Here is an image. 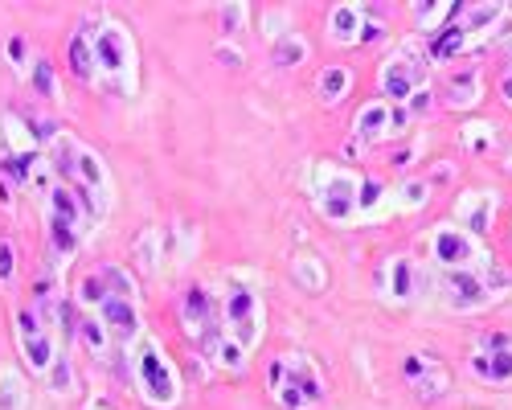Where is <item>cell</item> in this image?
I'll use <instances>...</instances> for the list:
<instances>
[{"mask_svg": "<svg viewBox=\"0 0 512 410\" xmlns=\"http://www.w3.org/2000/svg\"><path fill=\"white\" fill-rule=\"evenodd\" d=\"M410 111H414V115H426V111H431V95L418 91V95L410 99Z\"/></svg>", "mask_w": 512, "mask_h": 410, "instance_id": "obj_33", "label": "cell"}, {"mask_svg": "<svg viewBox=\"0 0 512 410\" xmlns=\"http://www.w3.org/2000/svg\"><path fill=\"white\" fill-rule=\"evenodd\" d=\"M95 58L107 74H123L127 87H132V70H136V46L127 37L123 25H107L103 33H95Z\"/></svg>", "mask_w": 512, "mask_h": 410, "instance_id": "obj_8", "label": "cell"}, {"mask_svg": "<svg viewBox=\"0 0 512 410\" xmlns=\"http://www.w3.org/2000/svg\"><path fill=\"white\" fill-rule=\"evenodd\" d=\"M435 259H439V267H476V259L484 263V251H480V242L472 234H463L459 226H439Z\"/></svg>", "mask_w": 512, "mask_h": 410, "instance_id": "obj_12", "label": "cell"}, {"mask_svg": "<svg viewBox=\"0 0 512 410\" xmlns=\"http://www.w3.org/2000/svg\"><path fill=\"white\" fill-rule=\"evenodd\" d=\"M467 136V148H472V152H488L492 148V128H488V123H467V128H463Z\"/></svg>", "mask_w": 512, "mask_h": 410, "instance_id": "obj_27", "label": "cell"}, {"mask_svg": "<svg viewBox=\"0 0 512 410\" xmlns=\"http://www.w3.org/2000/svg\"><path fill=\"white\" fill-rule=\"evenodd\" d=\"M508 173H512V156H508Z\"/></svg>", "mask_w": 512, "mask_h": 410, "instance_id": "obj_37", "label": "cell"}, {"mask_svg": "<svg viewBox=\"0 0 512 410\" xmlns=\"http://www.w3.org/2000/svg\"><path fill=\"white\" fill-rule=\"evenodd\" d=\"M316 205L328 222H349L361 210V177L349 169L320 164L316 169Z\"/></svg>", "mask_w": 512, "mask_h": 410, "instance_id": "obj_3", "label": "cell"}, {"mask_svg": "<svg viewBox=\"0 0 512 410\" xmlns=\"http://www.w3.org/2000/svg\"><path fill=\"white\" fill-rule=\"evenodd\" d=\"M70 386V369H66V361H58V390H66Z\"/></svg>", "mask_w": 512, "mask_h": 410, "instance_id": "obj_35", "label": "cell"}, {"mask_svg": "<svg viewBox=\"0 0 512 410\" xmlns=\"http://www.w3.org/2000/svg\"><path fill=\"white\" fill-rule=\"evenodd\" d=\"M467 46H472V37H467V29H463V25H443V29H435V41H431V54H435L439 62H447V58L463 54Z\"/></svg>", "mask_w": 512, "mask_h": 410, "instance_id": "obj_17", "label": "cell"}, {"mask_svg": "<svg viewBox=\"0 0 512 410\" xmlns=\"http://www.w3.org/2000/svg\"><path fill=\"white\" fill-rule=\"evenodd\" d=\"M328 29H332V37H336V41H353V37L365 29V25H361V9H353V5H340V9H332Z\"/></svg>", "mask_w": 512, "mask_h": 410, "instance_id": "obj_20", "label": "cell"}, {"mask_svg": "<svg viewBox=\"0 0 512 410\" xmlns=\"http://www.w3.org/2000/svg\"><path fill=\"white\" fill-rule=\"evenodd\" d=\"M17 341H21V353L29 361V369H37V374H46L50 361H54V337L41 328L37 312L33 308H21L17 312Z\"/></svg>", "mask_w": 512, "mask_h": 410, "instance_id": "obj_11", "label": "cell"}, {"mask_svg": "<svg viewBox=\"0 0 512 410\" xmlns=\"http://www.w3.org/2000/svg\"><path fill=\"white\" fill-rule=\"evenodd\" d=\"M492 214H496V193H492V189H484V193H463L459 210H455L459 230L472 234V238H480L484 230H492Z\"/></svg>", "mask_w": 512, "mask_h": 410, "instance_id": "obj_13", "label": "cell"}, {"mask_svg": "<svg viewBox=\"0 0 512 410\" xmlns=\"http://www.w3.org/2000/svg\"><path fill=\"white\" fill-rule=\"evenodd\" d=\"M0 410H25V386L13 369L0 374Z\"/></svg>", "mask_w": 512, "mask_h": 410, "instance_id": "obj_23", "label": "cell"}, {"mask_svg": "<svg viewBox=\"0 0 512 410\" xmlns=\"http://www.w3.org/2000/svg\"><path fill=\"white\" fill-rule=\"evenodd\" d=\"M99 320H103V328L111 333V341H119V345H132L136 337H140V308H136V296H123V292H111L99 308Z\"/></svg>", "mask_w": 512, "mask_h": 410, "instance_id": "obj_9", "label": "cell"}, {"mask_svg": "<svg viewBox=\"0 0 512 410\" xmlns=\"http://www.w3.org/2000/svg\"><path fill=\"white\" fill-rule=\"evenodd\" d=\"M357 140L361 144H373L381 136H394V107L386 99H377V103H365L361 115H357Z\"/></svg>", "mask_w": 512, "mask_h": 410, "instance_id": "obj_15", "label": "cell"}, {"mask_svg": "<svg viewBox=\"0 0 512 410\" xmlns=\"http://www.w3.org/2000/svg\"><path fill=\"white\" fill-rule=\"evenodd\" d=\"M500 95H504V103L512 107V74H504V82H500Z\"/></svg>", "mask_w": 512, "mask_h": 410, "instance_id": "obj_36", "label": "cell"}, {"mask_svg": "<svg viewBox=\"0 0 512 410\" xmlns=\"http://www.w3.org/2000/svg\"><path fill=\"white\" fill-rule=\"evenodd\" d=\"M349 82H353V78H349V70H345V66H336V70H328V74L320 78V95H324L328 103H336L340 95L349 91Z\"/></svg>", "mask_w": 512, "mask_h": 410, "instance_id": "obj_25", "label": "cell"}, {"mask_svg": "<svg viewBox=\"0 0 512 410\" xmlns=\"http://www.w3.org/2000/svg\"><path fill=\"white\" fill-rule=\"evenodd\" d=\"M33 160H37L33 152H13V156L5 160V173H9V177H17V181L25 185V181H29V169H33Z\"/></svg>", "mask_w": 512, "mask_h": 410, "instance_id": "obj_28", "label": "cell"}, {"mask_svg": "<svg viewBox=\"0 0 512 410\" xmlns=\"http://www.w3.org/2000/svg\"><path fill=\"white\" fill-rule=\"evenodd\" d=\"M386 287H390L394 300H414L418 292L431 296V275H426L418 263H410V259H394L390 275H386Z\"/></svg>", "mask_w": 512, "mask_h": 410, "instance_id": "obj_14", "label": "cell"}, {"mask_svg": "<svg viewBox=\"0 0 512 410\" xmlns=\"http://www.w3.org/2000/svg\"><path fill=\"white\" fill-rule=\"evenodd\" d=\"M418 82H422V66H418L414 46H402L386 66H381V95L394 99V103H410Z\"/></svg>", "mask_w": 512, "mask_h": 410, "instance_id": "obj_7", "label": "cell"}, {"mask_svg": "<svg viewBox=\"0 0 512 410\" xmlns=\"http://www.w3.org/2000/svg\"><path fill=\"white\" fill-rule=\"evenodd\" d=\"M107 296H111V287H107V275L103 271H91V275L78 279V304L82 308H99Z\"/></svg>", "mask_w": 512, "mask_h": 410, "instance_id": "obj_21", "label": "cell"}, {"mask_svg": "<svg viewBox=\"0 0 512 410\" xmlns=\"http://www.w3.org/2000/svg\"><path fill=\"white\" fill-rule=\"evenodd\" d=\"M381 193H386V189H381L377 181H361V210H369V205H377V197Z\"/></svg>", "mask_w": 512, "mask_h": 410, "instance_id": "obj_31", "label": "cell"}, {"mask_svg": "<svg viewBox=\"0 0 512 410\" xmlns=\"http://www.w3.org/2000/svg\"><path fill=\"white\" fill-rule=\"evenodd\" d=\"M136 378H140V390L152 406H177V374H173V365L164 361V349L156 341L140 345Z\"/></svg>", "mask_w": 512, "mask_h": 410, "instance_id": "obj_5", "label": "cell"}, {"mask_svg": "<svg viewBox=\"0 0 512 410\" xmlns=\"http://www.w3.org/2000/svg\"><path fill=\"white\" fill-rule=\"evenodd\" d=\"M0 279H13V246L0 242Z\"/></svg>", "mask_w": 512, "mask_h": 410, "instance_id": "obj_32", "label": "cell"}, {"mask_svg": "<svg viewBox=\"0 0 512 410\" xmlns=\"http://www.w3.org/2000/svg\"><path fill=\"white\" fill-rule=\"evenodd\" d=\"M78 337L91 345V353H95V357H103V353H107V345H111V333L103 328V320H99V316H82V320H78Z\"/></svg>", "mask_w": 512, "mask_h": 410, "instance_id": "obj_22", "label": "cell"}, {"mask_svg": "<svg viewBox=\"0 0 512 410\" xmlns=\"http://www.w3.org/2000/svg\"><path fill=\"white\" fill-rule=\"evenodd\" d=\"M402 374H406V382L414 386V394H418L422 402H435V398H443V394L451 390V374H447V365H443L435 353L414 349V353L402 361Z\"/></svg>", "mask_w": 512, "mask_h": 410, "instance_id": "obj_6", "label": "cell"}, {"mask_svg": "<svg viewBox=\"0 0 512 410\" xmlns=\"http://www.w3.org/2000/svg\"><path fill=\"white\" fill-rule=\"evenodd\" d=\"M508 9L504 5H472V9H463V29H467V37H476V33H488L500 17H504Z\"/></svg>", "mask_w": 512, "mask_h": 410, "instance_id": "obj_19", "label": "cell"}, {"mask_svg": "<svg viewBox=\"0 0 512 410\" xmlns=\"http://www.w3.org/2000/svg\"><path fill=\"white\" fill-rule=\"evenodd\" d=\"M9 54H13V62H25L29 46H25V41H21V37H13V41H9Z\"/></svg>", "mask_w": 512, "mask_h": 410, "instance_id": "obj_34", "label": "cell"}, {"mask_svg": "<svg viewBox=\"0 0 512 410\" xmlns=\"http://www.w3.org/2000/svg\"><path fill=\"white\" fill-rule=\"evenodd\" d=\"M242 21H246V9L242 5H226L222 9V33H238Z\"/></svg>", "mask_w": 512, "mask_h": 410, "instance_id": "obj_30", "label": "cell"}, {"mask_svg": "<svg viewBox=\"0 0 512 410\" xmlns=\"http://www.w3.org/2000/svg\"><path fill=\"white\" fill-rule=\"evenodd\" d=\"M472 374L488 386H512V341L504 333H492L484 349L472 357Z\"/></svg>", "mask_w": 512, "mask_h": 410, "instance_id": "obj_10", "label": "cell"}, {"mask_svg": "<svg viewBox=\"0 0 512 410\" xmlns=\"http://www.w3.org/2000/svg\"><path fill=\"white\" fill-rule=\"evenodd\" d=\"M447 103L451 107H472L480 95H484V82H480V70H472V66H467V70H455L451 78H447Z\"/></svg>", "mask_w": 512, "mask_h": 410, "instance_id": "obj_16", "label": "cell"}, {"mask_svg": "<svg viewBox=\"0 0 512 410\" xmlns=\"http://www.w3.org/2000/svg\"><path fill=\"white\" fill-rule=\"evenodd\" d=\"M431 296H439L455 312H476L492 300V283L476 267H439L431 275Z\"/></svg>", "mask_w": 512, "mask_h": 410, "instance_id": "obj_4", "label": "cell"}, {"mask_svg": "<svg viewBox=\"0 0 512 410\" xmlns=\"http://www.w3.org/2000/svg\"><path fill=\"white\" fill-rule=\"evenodd\" d=\"M222 316H226L230 341H238L246 353L259 345V337H263V304H259V292H254L246 279H238V275L226 279V287H222Z\"/></svg>", "mask_w": 512, "mask_h": 410, "instance_id": "obj_1", "label": "cell"}, {"mask_svg": "<svg viewBox=\"0 0 512 410\" xmlns=\"http://www.w3.org/2000/svg\"><path fill=\"white\" fill-rule=\"evenodd\" d=\"M70 66H74V74H78L82 82L95 78L99 58H95V41H87V33H78V37L70 41Z\"/></svg>", "mask_w": 512, "mask_h": 410, "instance_id": "obj_18", "label": "cell"}, {"mask_svg": "<svg viewBox=\"0 0 512 410\" xmlns=\"http://www.w3.org/2000/svg\"><path fill=\"white\" fill-rule=\"evenodd\" d=\"M304 54H308V46H304L300 37L283 33V41H275V62H279V66H300Z\"/></svg>", "mask_w": 512, "mask_h": 410, "instance_id": "obj_24", "label": "cell"}, {"mask_svg": "<svg viewBox=\"0 0 512 410\" xmlns=\"http://www.w3.org/2000/svg\"><path fill=\"white\" fill-rule=\"evenodd\" d=\"M418 205H426V185L422 181H414V185L402 189V210H418Z\"/></svg>", "mask_w": 512, "mask_h": 410, "instance_id": "obj_29", "label": "cell"}, {"mask_svg": "<svg viewBox=\"0 0 512 410\" xmlns=\"http://www.w3.org/2000/svg\"><path fill=\"white\" fill-rule=\"evenodd\" d=\"M271 394L287 410H308L324 398V382L308 357H275L271 361Z\"/></svg>", "mask_w": 512, "mask_h": 410, "instance_id": "obj_2", "label": "cell"}, {"mask_svg": "<svg viewBox=\"0 0 512 410\" xmlns=\"http://www.w3.org/2000/svg\"><path fill=\"white\" fill-rule=\"evenodd\" d=\"M33 87H37V95H46V99H54L58 95V78H54V66L50 62H33Z\"/></svg>", "mask_w": 512, "mask_h": 410, "instance_id": "obj_26", "label": "cell"}]
</instances>
